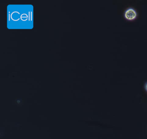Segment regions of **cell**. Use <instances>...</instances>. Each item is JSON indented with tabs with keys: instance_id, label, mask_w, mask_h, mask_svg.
I'll list each match as a JSON object with an SVG mask.
<instances>
[{
	"instance_id": "cell-1",
	"label": "cell",
	"mask_w": 147,
	"mask_h": 139,
	"mask_svg": "<svg viewBox=\"0 0 147 139\" xmlns=\"http://www.w3.org/2000/svg\"><path fill=\"white\" fill-rule=\"evenodd\" d=\"M137 14L136 10L133 8H129L125 12L124 16L128 20H133L136 18Z\"/></svg>"
},
{
	"instance_id": "cell-2",
	"label": "cell",
	"mask_w": 147,
	"mask_h": 139,
	"mask_svg": "<svg viewBox=\"0 0 147 139\" xmlns=\"http://www.w3.org/2000/svg\"><path fill=\"white\" fill-rule=\"evenodd\" d=\"M145 89L146 90V91L147 92V83H146L145 85Z\"/></svg>"
}]
</instances>
